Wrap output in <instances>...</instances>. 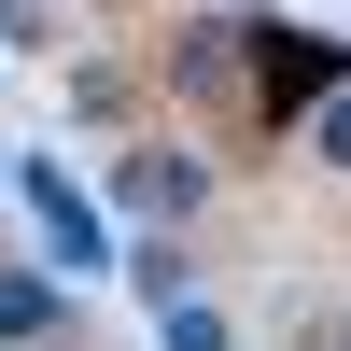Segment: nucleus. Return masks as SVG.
<instances>
[{
    "label": "nucleus",
    "mask_w": 351,
    "mask_h": 351,
    "mask_svg": "<svg viewBox=\"0 0 351 351\" xmlns=\"http://www.w3.org/2000/svg\"><path fill=\"white\" fill-rule=\"evenodd\" d=\"M0 197L43 225V281H99V267H112V225H99V197H84L56 155H14V169H0Z\"/></svg>",
    "instance_id": "nucleus-1"
},
{
    "label": "nucleus",
    "mask_w": 351,
    "mask_h": 351,
    "mask_svg": "<svg viewBox=\"0 0 351 351\" xmlns=\"http://www.w3.org/2000/svg\"><path fill=\"white\" fill-rule=\"evenodd\" d=\"M197 211H211V169H197L183 141H127V155H112V211H99V225L169 239V225H197Z\"/></svg>",
    "instance_id": "nucleus-2"
},
{
    "label": "nucleus",
    "mask_w": 351,
    "mask_h": 351,
    "mask_svg": "<svg viewBox=\"0 0 351 351\" xmlns=\"http://www.w3.org/2000/svg\"><path fill=\"white\" fill-rule=\"evenodd\" d=\"M239 71H267V112H253V127H309V84L351 71V56L309 43V28H253V14H239Z\"/></svg>",
    "instance_id": "nucleus-3"
},
{
    "label": "nucleus",
    "mask_w": 351,
    "mask_h": 351,
    "mask_svg": "<svg viewBox=\"0 0 351 351\" xmlns=\"http://www.w3.org/2000/svg\"><path fill=\"white\" fill-rule=\"evenodd\" d=\"M56 337H71V281H43V267L0 253V351H56Z\"/></svg>",
    "instance_id": "nucleus-4"
},
{
    "label": "nucleus",
    "mask_w": 351,
    "mask_h": 351,
    "mask_svg": "<svg viewBox=\"0 0 351 351\" xmlns=\"http://www.w3.org/2000/svg\"><path fill=\"white\" fill-rule=\"evenodd\" d=\"M169 71H183V99H197V112H225V99H239V84H253V71H239V14H197Z\"/></svg>",
    "instance_id": "nucleus-5"
},
{
    "label": "nucleus",
    "mask_w": 351,
    "mask_h": 351,
    "mask_svg": "<svg viewBox=\"0 0 351 351\" xmlns=\"http://www.w3.org/2000/svg\"><path fill=\"white\" fill-rule=\"evenodd\" d=\"M112 253H127V281H141L155 309H183V295H197V267H183V239H112Z\"/></svg>",
    "instance_id": "nucleus-6"
},
{
    "label": "nucleus",
    "mask_w": 351,
    "mask_h": 351,
    "mask_svg": "<svg viewBox=\"0 0 351 351\" xmlns=\"http://www.w3.org/2000/svg\"><path fill=\"white\" fill-rule=\"evenodd\" d=\"M155 351H239V324L211 295H183V309H155Z\"/></svg>",
    "instance_id": "nucleus-7"
},
{
    "label": "nucleus",
    "mask_w": 351,
    "mask_h": 351,
    "mask_svg": "<svg viewBox=\"0 0 351 351\" xmlns=\"http://www.w3.org/2000/svg\"><path fill=\"white\" fill-rule=\"evenodd\" d=\"M309 141H324V155L351 169V84H337V99H324V112H309Z\"/></svg>",
    "instance_id": "nucleus-8"
},
{
    "label": "nucleus",
    "mask_w": 351,
    "mask_h": 351,
    "mask_svg": "<svg viewBox=\"0 0 351 351\" xmlns=\"http://www.w3.org/2000/svg\"><path fill=\"white\" fill-rule=\"evenodd\" d=\"M56 351H71V337H56Z\"/></svg>",
    "instance_id": "nucleus-9"
}]
</instances>
